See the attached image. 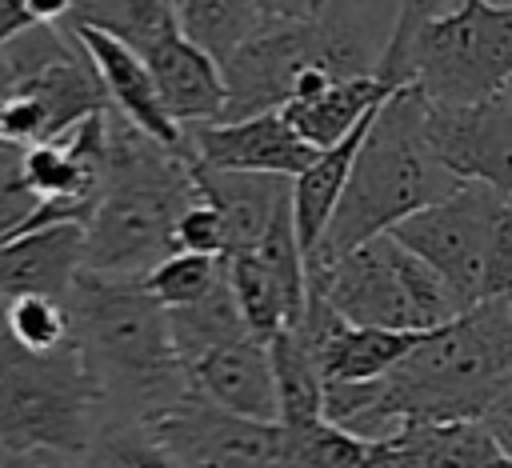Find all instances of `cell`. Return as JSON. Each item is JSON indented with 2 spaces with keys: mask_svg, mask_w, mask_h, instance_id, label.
I'll use <instances>...</instances> for the list:
<instances>
[{
  "mask_svg": "<svg viewBox=\"0 0 512 468\" xmlns=\"http://www.w3.org/2000/svg\"><path fill=\"white\" fill-rule=\"evenodd\" d=\"M512 380V300H480L420 332L376 380H324V416L380 440L408 420H480Z\"/></svg>",
  "mask_w": 512,
  "mask_h": 468,
  "instance_id": "cell-1",
  "label": "cell"
},
{
  "mask_svg": "<svg viewBox=\"0 0 512 468\" xmlns=\"http://www.w3.org/2000/svg\"><path fill=\"white\" fill-rule=\"evenodd\" d=\"M456 184L460 176L440 160L428 132V96L416 84L392 88L360 136L352 172L308 268L388 232L416 208L448 196Z\"/></svg>",
  "mask_w": 512,
  "mask_h": 468,
  "instance_id": "cell-2",
  "label": "cell"
},
{
  "mask_svg": "<svg viewBox=\"0 0 512 468\" xmlns=\"http://www.w3.org/2000/svg\"><path fill=\"white\" fill-rule=\"evenodd\" d=\"M188 156L140 132L132 120H108V160L96 204L84 220V268L144 276L176 252V220L196 200Z\"/></svg>",
  "mask_w": 512,
  "mask_h": 468,
  "instance_id": "cell-3",
  "label": "cell"
},
{
  "mask_svg": "<svg viewBox=\"0 0 512 468\" xmlns=\"http://www.w3.org/2000/svg\"><path fill=\"white\" fill-rule=\"evenodd\" d=\"M64 304L72 316V336L88 356L104 400H132V420L188 388V372L172 348L168 308L144 288L140 276L80 268Z\"/></svg>",
  "mask_w": 512,
  "mask_h": 468,
  "instance_id": "cell-4",
  "label": "cell"
},
{
  "mask_svg": "<svg viewBox=\"0 0 512 468\" xmlns=\"http://www.w3.org/2000/svg\"><path fill=\"white\" fill-rule=\"evenodd\" d=\"M100 408L104 388L76 336L32 352L0 324V452L84 460L100 436Z\"/></svg>",
  "mask_w": 512,
  "mask_h": 468,
  "instance_id": "cell-5",
  "label": "cell"
},
{
  "mask_svg": "<svg viewBox=\"0 0 512 468\" xmlns=\"http://www.w3.org/2000/svg\"><path fill=\"white\" fill-rule=\"evenodd\" d=\"M376 76L388 88L416 84L432 104H476L512 80V4L456 0L388 36Z\"/></svg>",
  "mask_w": 512,
  "mask_h": 468,
  "instance_id": "cell-6",
  "label": "cell"
},
{
  "mask_svg": "<svg viewBox=\"0 0 512 468\" xmlns=\"http://www.w3.org/2000/svg\"><path fill=\"white\" fill-rule=\"evenodd\" d=\"M308 288H316L348 324L424 332L464 312L452 288L392 232L308 268Z\"/></svg>",
  "mask_w": 512,
  "mask_h": 468,
  "instance_id": "cell-7",
  "label": "cell"
},
{
  "mask_svg": "<svg viewBox=\"0 0 512 468\" xmlns=\"http://www.w3.org/2000/svg\"><path fill=\"white\" fill-rule=\"evenodd\" d=\"M504 200H508V192L496 184L460 180L448 196L416 208L388 232L404 248H412L452 288L460 308H472V304H480L488 244H492V228H496Z\"/></svg>",
  "mask_w": 512,
  "mask_h": 468,
  "instance_id": "cell-8",
  "label": "cell"
},
{
  "mask_svg": "<svg viewBox=\"0 0 512 468\" xmlns=\"http://www.w3.org/2000/svg\"><path fill=\"white\" fill-rule=\"evenodd\" d=\"M144 432L188 468H292L280 420H256L204 400L192 384L140 416Z\"/></svg>",
  "mask_w": 512,
  "mask_h": 468,
  "instance_id": "cell-9",
  "label": "cell"
},
{
  "mask_svg": "<svg viewBox=\"0 0 512 468\" xmlns=\"http://www.w3.org/2000/svg\"><path fill=\"white\" fill-rule=\"evenodd\" d=\"M428 132L440 160L460 180H484L512 192V80L476 104H432Z\"/></svg>",
  "mask_w": 512,
  "mask_h": 468,
  "instance_id": "cell-10",
  "label": "cell"
},
{
  "mask_svg": "<svg viewBox=\"0 0 512 468\" xmlns=\"http://www.w3.org/2000/svg\"><path fill=\"white\" fill-rule=\"evenodd\" d=\"M312 148L284 112H256L236 120H204L184 124V156L212 168H240V172H280L296 176L316 160Z\"/></svg>",
  "mask_w": 512,
  "mask_h": 468,
  "instance_id": "cell-11",
  "label": "cell"
},
{
  "mask_svg": "<svg viewBox=\"0 0 512 468\" xmlns=\"http://www.w3.org/2000/svg\"><path fill=\"white\" fill-rule=\"evenodd\" d=\"M136 48L156 80V92H160L168 116L180 128L224 116V100H228L224 68L208 48H200L192 36H184V28L176 20L160 24Z\"/></svg>",
  "mask_w": 512,
  "mask_h": 468,
  "instance_id": "cell-12",
  "label": "cell"
},
{
  "mask_svg": "<svg viewBox=\"0 0 512 468\" xmlns=\"http://www.w3.org/2000/svg\"><path fill=\"white\" fill-rule=\"evenodd\" d=\"M68 32L76 36L84 56L92 60V68H96V76L104 84L108 104L124 120H132L140 132H148L152 140L184 152V128L168 116V108H164V100L156 92V80H152L144 56H140V48L128 44L124 36L108 32V28H96V24H68Z\"/></svg>",
  "mask_w": 512,
  "mask_h": 468,
  "instance_id": "cell-13",
  "label": "cell"
},
{
  "mask_svg": "<svg viewBox=\"0 0 512 468\" xmlns=\"http://www.w3.org/2000/svg\"><path fill=\"white\" fill-rule=\"evenodd\" d=\"M184 372H188V384L204 400H212L228 412H240V416L280 420V396H276L268 340L240 336V340L216 344L204 356H196Z\"/></svg>",
  "mask_w": 512,
  "mask_h": 468,
  "instance_id": "cell-14",
  "label": "cell"
},
{
  "mask_svg": "<svg viewBox=\"0 0 512 468\" xmlns=\"http://www.w3.org/2000/svg\"><path fill=\"white\" fill-rule=\"evenodd\" d=\"M84 268V224L60 220L0 240V300L24 292L68 296L76 272Z\"/></svg>",
  "mask_w": 512,
  "mask_h": 468,
  "instance_id": "cell-15",
  "label": "cell"
},
{
  "mask_svg": "<svg viewBox=\"0 0 512 468\" xmlns=\"http://www.w3.org/2000/svg\"><path fill=\"white\" fill-rule=\"evenodd\" d=\"M196 192L220 208L228 224V252L256 248L268 232L272 216L292 200V176L280 172H240V168H212L188 160Z\"/></svg>",
  "mask_w": 512,
  "mask_h": 468,
  "instance_id": "cell-16",
  "label": "cell"
},
{
  "mask_svg": "<svg viewBox=\"0 0 512 468\" xmlns=\"http://www.w3.org/2000/svg\"><path fill=\"white\" fill-rule=\"evenodd\" d=\"M500 444L484 420H408L376 440L372 468H480Z\"/></svg>",
  "mask_w": 512,
  "mask_h": 468,
  "instance_id": "cell-17",
  "label": "cell"
},
{
  "mask_svg": "<svg viewBox=\"0 0 512 468\" xmlns=\"http://www.w3.org/2000/svg\"><path fill=\"white\" fill-rule=\"evenodd\" d=\"M392 88L376 76V72H364V76H340L332 80L328 88H320L316 96L308 100H292L284 104V120L312 144V148H332L340 144L368 112H376L384 104Z\"/></svg>",
  "mask_w": 512,
  "mask_h": 468,
  "instance_id": "cell-18",
  "label": "cell"
},
{
  "mask_svg": "<svg viewBox=\"0 0 512 468\" xmlns=\"http://www.w3.org/2000/svg\"><path fill=\"white\" fill-rule=\"evenodd\" d=\"M372 116L376 112H368L340 144L320 148L316 160L304 172L292 176V220H296V236H300L304 260H312V252H316V244H320V236H324V228H328V220L336 212V200H340L344 180L352 172V156H356L360 136L372 124Z\"/></svg>",
  "mask_w": 512,
  "mask_h": 468,
  "instance_id": "cell-19",
  "label": "cell"
},
{
  "mask_svg": "<svg viewBox=\"0 0 512 468\" xmlns=\"http://www.w3.org/2000/svg\"><path fill=\"white\" fill-rule=\"evenodd\" d=\"M272 372H276V396H280V424L300 428L324 416V372L316 344L300 324L280 328L268 340Z\"/></svg>",
  "mask_w": 512,
  "mask_h": 468,
  "instance_id": "cell-20",
  "label": "cell"
},
{
  "mask_svg": "<svg viewBox=\"0 0 512 468\" xmlns=\"http://www.w3.org/2000/svg\"><path fill=\"white\" fill-rule=\"evenodd\" d=\"M168 332H172V348L180 356V364L188 368L196 356H204L208 348L216 344H228V340H240V336H252L244 316H240V304L232 296V284L228 276L220 272V280L196 296L192 304H176L168 308Z\"/></svg>",
  "mask_w": 512,
  "mask_h": 468,
  "instance_id": "cell-21",
  "label": "cell"
},
{
  "mask_svg": "<svg viewBox=\"0 0 512 468\" xmlns=\"http://www.w3.org/2000/svg\"><path fill=\"white\" fill-rule=\"evenodd\" d=\"M224 276L232 284V296L240 304V316L256 340H272L280 328H288V300L276 280V272L256 256V248L228 252Z\"/></svg>",
  "mask_w": 512,
  "mask_h": 468,
  "instance_id": "cell-22",
  "label": "cell"
},
{
  "mask_svg": "<svg viewBox=\"0 0 512 468\" xmlns=\"http://www.w3.org/2000/svg\"><path fill=\"white\" fill-rule=\"evenodd\" d=\"M172 4H176V24L184 28V36H192L216 60L232 56L260 28L256 0H172Z\"/></svg>",
  "mask_w": 512,
  "mask_h": 468,
  "instance_id": "cell-23",
  "label": "cell"
},
{
  "mask_svg": "<svg viewBox=\"0 0 512 468\" xmlns=\"http://www.w3.org/2000/svg\"><path fill=\"white\" fill-rule=\"evenodd\" d=\"M288 432V460L292 468H372L376 464V440L348 432L344 424L320 416Z\"/></svg>",
  "mask_w": 512,
  "mask_h": 468,
  "instance_id": "cell-24",
  "label": "cell"
},
{
  "mask_svg": "<svg viewBox=\"0 0 512 468\" xmlns=\"http://www.w3.org/2000/svg\"><path fill=\"white\" fill-rule=\"evenodd\" d=\"M0 324H4V332L20 348H32V352H52V348H60V344L72 340L68 304H64V296H48V292L12 296L4 304Z\"/></svg>",
  "mask_w": 512,
  "mask_h": 468,
  "instance_id": "cell-25",
  "label": "cell"
},
{
  "mask_svg": "<svg viewBox=\"0 0 512 468\" xmlns=\"http://www.w3.org/2000/svg\"><path fill=\"white\" fill-rule=\"evenodd\" d=\"M224 272V256H204V252H168L160 264H152L140 280L144 288L164 304V308H176V304H192L196 296H204Z\"/></svg>",
  "mask_w": 512,
  "mask_h": 468,
  "instance_id": "cell-26",
  "label": "cell"
},
{
  "mask_svg": "<svg viewBox=\"0 0 512 468\" xmlns=\"http://www.w3.org/2000/svg\"><path fill=\"white\" fill-rule=\"evenodd\" d=\"M168 20H176L172 0H72V16L64 24H96L128 44H140Z\"/></svg>",
  "mask_w": 512,
  "mask_h": 468,
  "instance_id": "cell-27",
  "label": "cell"
},
{
  "mask_svg": "<svg viewBox=\"0 0 512 468\" xmlns=\"http://www.w3.org/2000/svg\"><path fill=\"white\" fill-rule=\"evenodd\" d=\"M88 468H188L164 444H156L140 420H124L104 428L88 448Z\"/></svg>",
  "mask_w": 512,
  "mask_h": 468,
  "instance_id": "cell-28",
  "label": "cell"
},
{
  "mask_svg": "<svg viewBox=\"0 0 512 468\" xmlns=\"http://www.w3.org/2000/svg\"><path fill=\"white\" fill-rule=\"evenodd\" d=\"M176 248L180 252H204V256H228V224L220 216L216 204H208L204 196H196L180 220H176Z\"/></svg>",
  "mask_w": 512,
  "mask_h": 468,
  "instance_id": "cell-29",
  "label": "cell"
},
{
  "mask_svg": "<svg viewBox=\"0 0 512 468\" xmlns=\"http://www.w3.org/2000/svg\"><path fill=\"white\" fill-rule=\"evenodd\" d=\"M480 300H512V192L500 204V216H496V228H492Z\"/></svg>",
  "mask_w": 512,
  "mask_h": 468,
  "instance_id": "cell-30",
  "label": "cell"
},
{
  "mask_svg": "<svg viewBox=\"0 0 512 468\" xmlns=\"http://www.w3.org/2000/svg\"><path fill=\"white\" fill-rule=\"evenodd\" d=\"M484 420V428L492 432V440L500 444V452H508L512 456V380L504 384V392L488 404V412L480 416Z\"/></svg>",
  "mask_w": 512,
  "mask_h": 468,
  "instance_id": "cell-31",
  "label": "cell"
},
{
  "mask_svg": "<svg viewBox=\"0 0 512 468\" xmlns=\"http://www.w3.org/2000/svg\"><path fill=\"white\" fill-rule=\"evenodd\" d=\"M260 4V24L272 20H312L324 12L328 0H256Z\"/></svg>",
  "mask_w": 512,
  "mask_h": 468,
  "instance_id": "cell-32",
  "label": "cell"
},
{
  "mask_svg": "<svg viewBox=\"0 0 512 468\" xmlns=\"http://www.w3.org/2000/svg\"><path fill=\"white\" fill-rule=\"evenodd\" d=\"M456 0H400L396 4V20H392V32L388 36H408L420 20H428V16H436V12H444V8H452Z\"/></svg>",
  "mask_w": 512,
  "mask_h": 468,
  "instance_id": "cell-33",
  "label": "cell"
},
{
  "mask_svg": "<svg viewBox=\"0 0 512 468\" xmlns=\"http://www.w3.org/2000/svg\"><path fill=\"white\" fill-rule=\"evenodd\" d=\"M32 24H60L72 16V0H20Z\"/></svg>",
  "mask_w": 512,
  "mask_h": 468,
  "instance_id": "cell-34",
  "label": "cell"
},
{
  "mask_svg": "<svg viewBox=\"0 0 512 468\" xmlns=\"http://www.w3.org/2000/svg\"><path fill=\"white\" fill-rule=\"evenodd\" d=\"M32 20H28V12L20 8V0H0V44L4 40H12L20 28H28Z\"/></svg>",
  "mask_w": 512,
  "mask_h": 468,
  "instance_id": "cell-35",
  "label": "cell"
},
{
  "mask_svg": "<svg viewBox=\"0 0 512 468\" xmlns=\"http://www.w3.org/2000/svg\"><path fill=\"white\" fill-rule=\"evenodd\" d=\"M0 468H52V460L36 452H0Z\"/></svg>",
  "mask_w": 512,
  "mask_h": 468,
  "instance_id": "cell-36",
  "label": "cell"
},
{
  "mask_svg": "<svg viewBox=\"0 0 512 468\" xmlns=\"http://www.w3.org/2000/svg\"><path fill=\"white\" fill-rule=\"evenodd\" d=\"M480 468H512V456H508V452H492Z\"/></svg>",
  "mask_w": 512,
  "mask_h": 468,
  "instance_id": "cell-37",
  "label": "cell"
},
{
  "mask_svg": "<svg viewBox=\"0 0 512 468\" xmlns=\"http://www.w3.org/2000/svg\"><path fill=\"white\" fill-rule=\"evenodd\" d=\"M496 4H512V0H496Z\"/></svg>",
  "mask_w": 512,
  "mask_h": 468,
  "instance_id": "cell-38",
  "label": "cell"
},
{
  "mask_svg": "<svg viewBox=\"0 0 512 468\" xmlns=\"http://www.w3.org/2000/svg\"><path fill=\"white\" fill-rule=\"evenodd\" d=\"M328 4H332V0H328Z\"/></svg>",
  "mask_w": 512,
  "mask_h": 468,
  "instance_id": "cell-39",
  "label": "cell"
}]
</instances>
